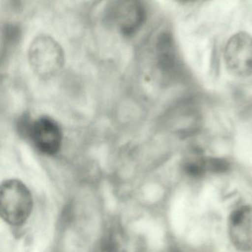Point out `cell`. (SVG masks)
I'll return each mask as SVG.
<instances>
[{
    "instance_id": "6da1fadb",
    "label": "cell",
    "mask_w": 252,
    "mask_h": 252,
    "mask_svg": "<svg viewBox=\"0 0 252 252\" xmlns=\"http://www.w3.org/2000/svg\"><path fill=\"white\" fill-rule=\"evenodd\" d=\"M28 55L32 70L42 79L54 77L64 66L63 48L48 35L36 36L29 46Z\"/></svg>"
},
{
    "instance_id": "7a4b0ae2",
    "label": "cell",
    "mask_w": 252,
    "mask_h": 252,
    "mask_svg": "<svg viewBox=\"0 0 252 252\" xmlns=\"http://www.w3.org/2000/svg\"><path fill=\"white\" fill-rule=\"evenodd\" d=\"M33 209V198L28 187L19 180H6L0 189L1 217L8 223L20 225L27 220Z\"/></svg>"
},
{
    "instance_id": "3957f363",
    "label": "cell",
    "mask_w": 252,
    "mask_h": 252,
    "mask_svg": "<svg viewBox=\"0 0 252 252\" xmlns=\"http://www.w3.org/2000/svg\"><path fill=\"white\" fill-rule=\"evenodd\" d=\"M146 18L144 5L138 1H116L105 12L107 23L117 28L125 36H130L141 28Z\"/></svg>"
},
{
    "instance_id": "277c9868",
    "label": "cell",
    "mask_w": 252,
    "mask_h": 252,
    "mask_svg": "<svg viewBox=\"0 0 252 252\" xmlns=\"http://www.w3.org/2000/svg\"><path fill=\"white\" fill-rule=\"evenodd\" d=\"M227 68L234 76L246 77L252 74V37L246 32L233 35L224 52Z\"/></svg>"
},
{
    "instance_id": "5b68a950",
    "label": "cell",
    "mask_w": 252,
    "mask_h": 252,
    "mask_svg": "<svg viewBox=\"0 0 252 252\" xmlns=\"http://www.w3.org/2000/svg\"><path fill=\"white\" fill-rule=\"evenodd\" d=\"M63 138L60 125L48 116H42L32 122L28 137L37 150L48 156H54L60 151Z\"/></svg>"
},
{
    "instance_id": "8992f818",
    "label": "cell",
    "mask_w": 252,
    "mask_h": 252,
    "mask_svg": "<svg viewBox=\"0 0 252 252\" xmlns=\"http://www.w3.org/2000/svg\"><path fill=\"white\" fill-rule=\"evenodd\" d=\"M228 234L237 250L252 251V207L241 206L231 213L228 220Z\"/></svg>"
},
{
    "instance_id": "52a82bcc",
    "label": "cell",
    "mask_w": 252,
    "mask_h": 252,
    "mask_svg": "<svg viewBox=\"0 0 252 252\" xmlns=\"http://www.w3.org/2000/svg\"><path fill=\"white\" fill-rule=\"evenodd\" d=\"M206 168L207 172L222 173L229 169V163L223 159L209 158H206Z\"/></svg>"
},
{
    "instance_id": "ba28073f",
    "label": "cell",
    "mask_w": 252,
    "mask_h": 252,
    "mask_svg": "<svg viewBox=\"0 0 252 252\" xmlns=\"http://www.w3.org/2000/svg\"><path fill=\"white\" fill-rule=\"evenodd\" d=\"M96 252H117L116 243L111 240L106 239L101 243Z\"/></svg>"
}]
</instances>
